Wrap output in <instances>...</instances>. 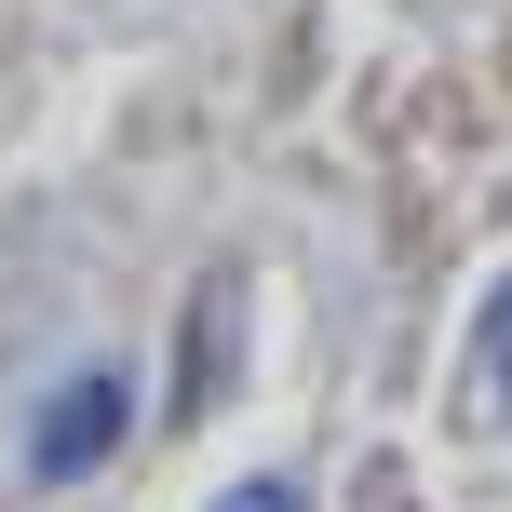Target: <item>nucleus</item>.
Here are the masks:
<instances>
[{"mask_svg": "<svg viewBox=\"0 0 512 512\" xmlns=\"http://www.w3.org/2000/svg\"><path fill=\"white\" fill-rule=\"evenodd\" d=\"M122 418H135V378H122V364H81V378L54 391L41 418H27V472H41V486H68V472H95L108 445H122Z\"/></svg>", "mask_w": 512, "mask_h": 512, "instance_id": "obj_1", "label": "nucleus"}, {"mask_svg": "<svg viewBox=\"0 0 512 512\" xmlns=\"http://www.w3.org/2000/svg\"><path fill=\"white\" fill-rule=\"evenodd\" d=\"M472 378H486L499 405H512V270L486 283V324H472Z\"/></svg>", "mask_w": 512, "mask_h": 512, "instance_id": "obj_2", "label": "nucleus"}, {"mask_svg": "<svg viewBox=\"0 0 512 512\" xmlns=\"http://www.w3.org/2000/svg\"><path fill=\"white\" fill-rule=\"evenodd\" d=\"M216 512H310V486H297V472H243Z\"/></svg>", "mask_w": 512, "mask_h": 512, "instance_id": "obj_3", "label": "nucleus"}]
</instances>
